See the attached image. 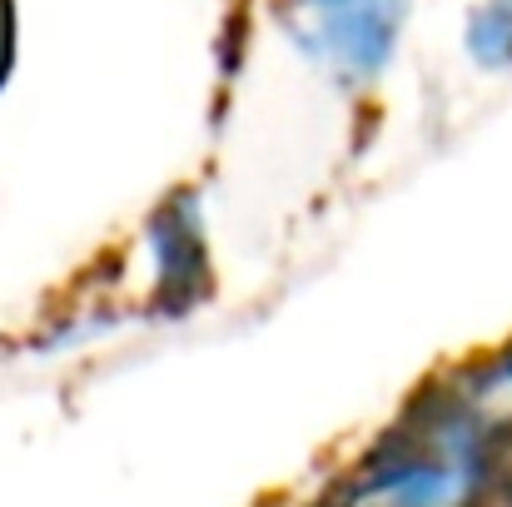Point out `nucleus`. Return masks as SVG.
I'll return each mask as SVG.
<instances>
[{"instance_id": "1", "label": "nucleus", "mask_w": 512, "mask_h": 507, "mask_svg": "<svg viewBox=\"0 0 512 507\" xmlns=\"http://www.w3.org/2000/svg\"><path fill=\"white\" fill-rule=\"evenodd\" d=\"M488 483L493 423L443 388L378 433L324 507H483Z\"/></svg>"}, {"instance_id": "2", "label": "nucleus", "mask_w": 512, "mask_h": 507, "mask_svg": "<svg viewBox=\"0 0 512 507\" xmlns=\"http://www.w3.org/2000/svg\"><path fill=\"white\" fill-rule=\"evenodd\" d=\"M413 0H274L284 45L343 95H368L408 35Z\"/></svg>"}, {"instance_id": "3", "label": "nucleus", "mask_w": 512, "mask_h": 507, "mask_svg": "<svg viewBox=\"0 0 512 507\" xmlns=\"http://www.w3.org/2000/svg\"><path fill=\"white\" fill-rule=\"evenodd\" d=\"M463 50L478 70L512 75V0H478L463 25Z\"/></svg>"}]
</instances>
